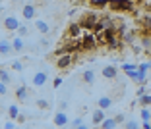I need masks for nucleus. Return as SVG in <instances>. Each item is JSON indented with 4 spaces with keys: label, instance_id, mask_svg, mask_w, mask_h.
<instances>
[{
    "label": "nucleus",
    "instance_id": "f257e3e1",
    "mask_svg": "<svg viewBox=\"0 0 151 129\" xmlns=\"http://www.w3.org/2000/svg\"><path fill=\"white\" fill-rule=\"evenodd\" d=\"M109 8L114 12H126V13H134L136 12V4L132 0H107Z\"/></svg>",
    "mask_w": 151,
    "mask_h": 129
},
{
    "label": "nucleus",
    "instance_id": "f03ea898",
    "mask_svg": "<svg viewBox=\"0 0 151 129\" xmlns=\"http://www.w3.org/2000/svg\"><path fill=\"white\" fill-rule=\"evenodd\" d=\"M99 21V16L95 12H87V13H83L81 16V19L78 23L81 25V29L83 31H93V27H95V23Z\"/></svg>",
    "mask_w": 151,
    "mask_h": 129
},
{
    "label": "nucleus",
    "instance_id": "7ed1b4c3",
    "mask_svg": "<svg viewBox=\"0 0 151 129\" xmlns=\"http://www.w3.org/2000/svg\"><path fill=\"white\" fill-rule=\"evenodd\" d=\"M81 48H83V52H89V50L97 48V39H95L93 31H85L81 35Z\"/></svg>",
    "mask_w": 151,
    "mask_h": 129
},
{
    "label": "nucleus",
    "instance_id": "20e7f679",
    "mask_svg": "<svg viewBox=\"0 0 151 129\" xmlns=\"http://www.w3.org/2000/svg\"><path fill=\"white\" fill-rule=\"evenodd\" d=\"M19 25H22V23H19V19L16 18V16H6V18L2 19V27H4L8 33H16Z\"/></svg>",
    "mask_w": 151,
    "mask_h": 129
},
{
    "label": "nucleus",
    "instance_id": "39448f33",
    "mask_svg": "<svg viewBox=\"0 0 151 129\" xmlns=\"http://www.w3.org/2000/svg\"><path fill=\"white\" fill-rule=\"evenodd\" d=\"M72 64H74V54H64V56H58L56 58V67L58 69H68Z\"/></svg>",
    "mask_w": 151,
    "mask_h": 129
},
{
    "label": "nucleus",
    "instance_id": "423d86ee",
    "mask_svg": "<svg viewBox=\"0 0 151 129\" xmlns=\"http://www.w3.org/2000/svg\"><path fill=\"white\" fill-rule=\"evenodd\" d=\"M139 25H142V35L139 37H149L151 39V13H147L139 19Z\"/></svg>",
    "mask_w": 151,
    "mask_h": 129
},
{
    "label": "nucleus",
    "instance_id": "0eeeda50",
    "mask_svg": "<svg viewBox=\"0 0 151 129\" xmlns=\"http://www.w3.org/2000/svg\"><path fill=\"white\" fill-rule=\"evenodd\" d=\"M81 33H83L81 25H80L78 21H74V23H70V27H68L66 35H68V39H80V37H81Z\"/></svg>",
    "mask_w": 151,
    "mask_h": 129
},
{
    "label": "nucleus",
    "instance_id": "6e6552de",
    "mask_svg": "<svg viewBox=\"0 0 151 129\" xmlns=\"http://www.w3.org/2000/svg\"><path fill=\"white\" fill-rule=\"evenodd\" d=\"M101 73H103V77H105V79L114 81L116 77H118V67H116V66H103Z\"/></svg>",
    "mask_w": 151,
    "mask_h": 129
},
{
    "label": "nucleus",
    "instance_id": "1a4fd4ad",
    "mask_svg": "<svg viewBox=\"0 0 151 129\" xmlns=\"http://www.w3.org/2000/svg\"><path fill=\"white\" fill-rule=\"evenodd\" d=\"M22 16H23V19H25V21H31V19H35V16H37L35 4H25V6L22 8Z\"/></svg>",
    "mask_w": 151,
    "mask_h": 129
},
{
    "label": "nucleus",
    "instance_id": "9d476101",
    "mask_svg": "<svg viewBox=\"0 0 151 129\" xmlns=\"http://www.w3.org/2000/svg\"><path fill=\"white\" fill-rule=\"evenodd\" d=\"M25 48H27V45L22 37H14L12 39V50L14 52H25Z\"/></svg>",
    "mask_w": 151,
    "mask_h": 129
},
{
    "label": "nucleus",
    "instance_id": "9b49d317",
    "mask_svg": "<svg viewBox=\"0 0 151 129\" xmlns=\"http://www.w3.org/2000/svg\"><path fill=\"white\" fill-rule=\"evenodd\" d=\"M31 83H33V87H45V83H47V71H37L35 75H33Z\"/></svg>",
    "mask_w": 151,
    "mask_h": 129
},
{
    "label": "nucleus",
    "instance_id": "f8f14e48",
    "mask_svg": "<svg viewBox=\"0 0 151 129\" xmlns=\"http://www.w3.org/2000/svg\"><path fill=\"white\" fill-rule=\"evenodd\" d=\"M52 121H54V125H56V127H64V125H68V116H66V112H60V110H58L56 114H54Z\"/></svg>",
    "mask_w": 151,
    "mask_h": 129
},
{
    "label": "nucleus",
    "instance_id": "ddd939ff",
    "mask_svg": "<svg viewBox=\"0 0 151 129\" xmlns=\"http://www.w3.org/2000/svg\"><path fill=\"white\" fill-rule=\"evenodd\" d=\"M27 96H29V87L27 85H19L18 89H16V98H18L19 102H25Z\"/></svg>",
    "mask_w": 151,
    "mask_h": 129
},
{
    "label": "nucleus",
    "instance_id": "4468645a",
    "mask_svg": "<svg viewBox=\"0 0 151 129\" xmlns=\"http://www.w3.org/2000/svg\"><path fill=\"white\" fill-rule=\"evenodd\" d=\"M12 40L8 39H0V54L2 56H8V54H12Z\"/></svg>",
    "mask_w": 151,
    "mask_h": 129
},
{
    "label": "nucleus",
    "instance_id": "2eb2a0df",
    "mask_svg": "<svg viewBox=\"0 0 151 129\" xmlns=\"http://www.w3.org/2000/svg\"><path fill=\"white\" fill-rule=\"evenodd\" d=\"M35 29L41 33V35H47V33L50 31V25L45 19H35Z\"/></svg>",
    "mask_w": 151,
    "mask_h": 129
},
{
    "label": "nucleus",
    "instance_id": "dca6fc26",
    "mask_svg": "<svg viewBox=\"0 0 151 129\" xmlns=\"http://www.w3.org/2000/svg\"><path fill=\"white\" fill-rule=\"evenodd\" d=\"M95 77H97V75H95L93 69H85L83 73H81V81H83L85 85H93L95 83Z\"/></svg>",
    "mask_w": 151,
    "mask_h": 129
},
{
    "label": "nucleus",
    "instance_id": "f3484780",
    "mask_svg": "<svg viewBox=\"0 0 151 129\" xmlns=\"http://www.w3.org/2000/svg\"><path fill=\"white\" fill-rule=\"evenodd\" d=\"M111 106H112V98L111 96H99L97 98V108H101V110H109Z\"/></svg>",
    "mask_w": 151,
    "mask_h": 129
},
{
    "label": "nucleus",
    "instance_id": "a211bd4d",
    "mask_svg": "<svg viewBox=\"0 0 151 129\" xmlns=\"http://www.w3.org/2000/svg\"><path fill=\"white\" fill-rule=\"evenodd\" d=\"M91 118H93V125H101V121L105 120V110H101V108H97V110L91 114Z\"/></svg>",
    "mask_w": 151,
    "mask_h": 129
},
{
    "label": "nucleus",
    "instance_id": "6ab92c4d",
    "mask_svg": "<svg viewBox=\"0 0 151 129\" xmlns=\"http://www.w3.org/2000/svg\"><path fill=\"white\" fill-rule=\"evenodd\" d=\"M0 81H2L4 85H10V83H12V73H10L6 67H0Z\"/></svg>",
    "mask_w": 151,
    "mask_h": 129
},
{
    "label": "nucleus",
    "instance_id": "aec40b11",
    "mask_svg": "<svg viewBox=\"0 0 151 129\" xmlns=\"http://www.w3.org/2000/svg\"><path fill=\"white\" fill-rule=\"evenodd\" d=\"M18 116H19V106L18 104H10L8 106V118L10 120H18Z\"/></svg>",
    "mask_w": 151,
    "mask_h": 129
},
{
    "label": "nucleus",
    "instance_id": "412c9836",
    "mask_svg": "<svg viewBox=\"0 0 151 129\" xmlns=\"http://www.w3.org/2000/svg\"><path fill=\"white\" fill-rule=\"evenodd\" d=\"M101 129H114L116 127V121H114V118H105V120L101 121V125H99Z\"/></svg>",
    "mask_w": 151,
    "mask_h": 129
},
{
    "label": "nucleus",
    "instance_id": "4be33fe9",
    "mask_svg": "<svg viewBox=\"0 0 151 129\" xmlns=\"http://www.w3.org/2000/svg\"><path fill=\"white\" fill-rule=\"evenodd\" d=\"M138 102L142 104V108H143V106H147V108H149V106H151V94H149V93L139 94V96H138Z\"/></svg>",
    "mask_w": 151,
    "mask_h": 129
},
{
    "label": "nucleus",
    "instance_id": "5701e85b",
    "mask_svg": "<svg viewBox=\"0 0 151 129\" xmlns=\"http://www.w3.org/2000/svg\"><path fill=\"white\" fill-rule=\"evenodd\" d=\"M139 116H142V121H151V110L147 106H143L139 110Z\"/></svg>",
    "mask_w": 151,
    "mask_h": 129
},
{
    "label": "nucleus",
    "instance_id": "b1692460",
    "mask_svg": "<svg viewBox=\"0 0 151 129\" xmlns=\"http://www.w3.org/2000/svg\"><path fill=\"white\" fill-rule=\"evenodd\" d=\"M124 129H142V125H139L138 120H128L124 123Z\"/></svg>",
    "mask_w": 151,
    "mask_h": 129
},
{
    "label": "nucleus",
    "instance_id": "393cba45",
    "mask_svg": "<svg viewBox=\"0 0 151 129\" xmlns=\"http://www.w3.org/2000/svg\"><path fill=\"white\" fill-rule=\"evenodd\" d=\"M16 33H18V37H22V39H25V37L29 35V27H27V25H23V23H22V25L18 27V31H16Z\"/></svg>",
    "mask_w": 151,
    "mask_h": 129
},
{
    "label": "nucleus",
    "instance_id": "a878e982",
    "mask_svg": "<svg viewBox=\"0 0 151 129\" xmlns=\"http://www.w3.org/2000/svg\"><path fill=\"white\" fill-rule=\"evenodd\" d=\"M89 2H91V6H93L95 10H99V8H105V6L109 4L107 0H89Z\"/></svg>",
    "mask_w": 151,
    "mask_h": 129
},
{
    "label": "nucleus",
    "instance_id": "bb28decb",
    "mask_svg": "<svg viewBox=\"0 0 151 129\" xmlns=\"http://www.w3.org/2000/svg\"><path fill=\"white\" fill-rule=\"evenodd\" d=\"M10 67H12L14 71H23V62H19V60H14V62L10 64Z\"/></svg>",
    "mask_w": 151,
    "mask_h": 129
},
{
    "label": "nucleus",
    "instance_id": "cd10ccee",
    "mask_svg": "<svg viewBox=\"0 0 151 129\" xmlns=\"http://www.w3.org/2000/svg\"><path fill=\"white\" fill-rule=\"evenodd\" d=\"M37 106L41 108V110H49V100H45V98H37Z\"/></svg>",
    "mask_w": 151,
    "mask_h": 129
},
{
    "label": "nucleus",
    "instance_id": "c85d7f7f",
    "mask_svg": "<svg viewBox=\"0 0 151 129\" xmlns=\"http://www.w3.org/2000/svg\"><path fill=\"white\" fill-rule=\"evenodd\" d=\"M134 69H138V66H136V64H122V71H124V73H128V71H134Z\"/></svg>",
    "mask_w": 151,
    "mask_h": 129
},
{
    "label": "nucleus",
    "instance_id": "c756f323",
    "mask_svg": "<svg viewBox=\"0 0 151 129\" xmlns=\"http://www.w3.org/2000/svg\"><path fill=\"white\" fill-rule=\"evenodd\" d=\"M6 94H8V85H4L0 81V96H6Z\"/></svg>",
    "mask_w": 151,
    "mask_h": 129
},
{
    "label": "nucleus",
    "instance_id": "7c9ffc66",
    "mask_svg": "<svg viewBox=\"0 0 151 129\" xmlns=\"http://www.w3.org/2000/svg\"><path fill=\"white\" fill-rule=\"evenodd\" d=\"M66 108H68L66 100H60V102H58V110H60V112H66Z\"/></svg>",
    "mask_w": 151,
    "mask_h": 129
},
{
    "label": "nucleus",
    "instance_id": "2f4dec72",
    "mask_svg": "<svg viewBox=\"0 0 151 129\" xmlns=\"http://www.w3.org/2000/svg\"><path fill=\"white\" fill-rule=\"evenodd\" d=\"M4 129H16V123H14V120H8L4 123Z\"/></svg>",
    "mask_w": 151,
    "mask_h": 129
},
{
    "label": "nucleus",
    "instance_id": "473e14b6",
    "mask_svg": "<svg viewBox=\"0 0 151 129\" xmlns=\"http://www.w3.org/2000/svg\"><path fill=\"white\" fill-rule=\"evenodd\" d=\"M114 121H116V125L122 123V121H124V114H116V116H114Z\"/></svg>",
    "mask_w": 151,
    "mask_h": 129
},
{
    "label": "nucleus",
    "instance_id": "72a5a7b5",
    "mask_svg": "<svg viewBox=\"0 0 151 129\" xmlns=\"http://www.w3.org/2000/svg\"><path fill=\"white\" fill-rule=\"evenodd\" d=\"M60 83H62V77H56V79L52 81V87H54V89H58V87H60Z\"/></svg>",
    "mask_w": 151,
    "mask_h": 129
},
{
    "label": "nucleus",
    "instance_id": "f704fd0d",
    "mask_svg": "<svg viewBox=\"0 0 151 129\" xmlns=\"http://www.w3.org/2000/svg\"><path fill=\"white\" fill-rule=\"evenodd\" d=\"M81 123H83V121H81V118H76V120H74V123H72V125H74V129H76V127H80Z\"/></svg>",
    "mask_w": 151,
    "mask_h": 129
},
{
    "label": "nucleus",
    "instance_id": "c9c22d12",
    "mask_svg": "<svg viewBox=\"0 0 151 129\" xmlns=\"http://www.w3.org/2000/svg\"><path fill=\"white\" fill-rule=\"evenodd\" d=\"M142 129H151V121H143V123H142Z\"/></svg>",
    "mask_w": 151,
    "mask_h": 129
},
{
    "label": "nucleus",
    "instance_id": "e433bc0d",
    "mask_svg": "<svg viewBox=\"0 0 151 129\" xmlns=\"http://www.w3.org/2000/svg\"><path fill=\"white\" fill-rule=\"evenodd\" d=\"M16 121H18V123H23V121H25V116H23V114H19V116H18V120H16Z\"/></svg>",
    "mask_w": 151,
    "mask_h": 129
},
{
    "label": "nucleus",
    "instance_id": "4c0bfd02",
    "mask_svg": "<svg viewBox=\"0 0 151 129\" xmlns=\"http://www.w3.org/2000/svg\"><path fill=\"white\" fill-rule=\"evenodd\" d=\"M143 93H145V87H143V85H142V87H139V89H138V96H139V94H143Z\"/></svg>",
    "mask_w": 151,
    "mask_h": 129
},
{
    "label": "nucleus",
    "instance_id": "58836bf2",
    "mask_svg": "<svg viewBox=\"0 0 151 129\" xmlns=\"http://www.w3.org/2000/svg\"><path fill=\"white\" fill-rule=\"evenodd\" d=\"M76 129H91V127H89V125H85V123H81L80 127H76Z\"/></svg>",
    "mask_w": 151,
    "mask_h": 129
},
{
    "label": "nucleus",
    "instance_id": "ea45409f",
    "mask_svg": "<svg viewBox=\"0 0 151 129\" xmlns=\"http://www.w3.org/2000/svg\"><path fill=\"white\" fill-rule=\"evenodd\" d=\"M145 10H147V12L151 13V4H147V6H145Z\"/></svg>",
    "mask_w": 151,
    "mask_h": 129
},
{
    "label": "nucleus",
    "instance_id": "a19ab883",
    "mask_svg": "<svg viewBox=\"0 0 151 129\" xmlns=\"http://www.w3.org/2000/svg\"><path fill=\"white\" fill-rule=\"evenodd\" d=\"M19 129H29V127H19Z\"/></svg>",
    "mask_w": 151,
    "mask_h": 129
},
{
    "label": "nucleus",
    "instance_id": "79ce46f5",
    "mask_svg": "<svg viewBox=\"0 0 151 129\" xmlns=\"http://www.w3.org/2000/svg\"><path fill=\"white\" fill-rule=\"evenodd\" d=\"M2 10H4V8H2V6H0V12H2Z\"/></svg>",
    "mask_w": 151,
    "mask_h": 129
},
{
    "label": "nucleus",
    "instance_id": "37998d69",
    "mask_svg": "<svg viewBox=\"0 0 151 129\" xmlns=\"http://www.w3.org/2000/svg\"><path fill=\"white\" fill-rule=\"evenodd\" d=\"M0 58H2V54H0Z\"/></svg>",
    "mask_w": 151,
    "mask_h": 129
},
{
    "label": "nucleus",
    "instance_id": "c03bdc74",
    "mask_svg": "<svg viewBox=\"0 0 151 129\" xmlns=\"http://www.w3.org/2000/svg\"><path fill=\"white\" fill-rule=\"evenodd\" d=\"M149 54H151V52H149Z\"/></svg>",
    "mask_w": 151,
    "mask_h": 129
}]
</instances>
